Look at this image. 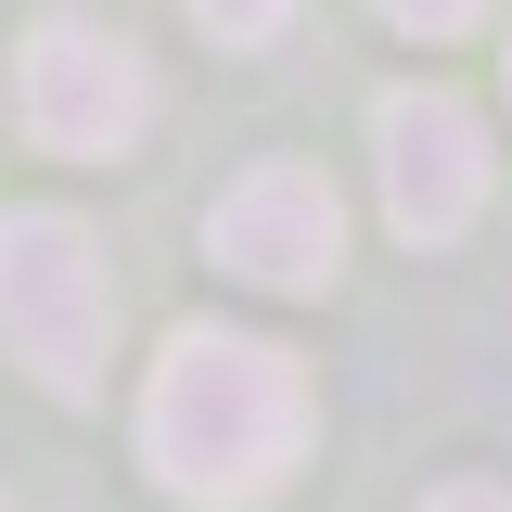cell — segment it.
I'll return each instance as SVG.
<instances>
[{
  "instance_id": "cell-1",
  "label": "cell",
  "mask_w": 512,
  "mask_h": 512,
  "mask_svg": "<svg viewBox=\"0 0 512 512\" xmlns=\"http://www.w3.org/2000/svg\"><path fill=\"white\" fill-rule=\"evenodd\" d=\"M308 448V372L256 333H205L192 320L180 346L141 384V461L154 487L192 512H256Z\"/></svg>"
},
{
  "instance_id": "cell-2",
  "label": "cell",
  "mask_w": 512,
  "mask_h": 512,
  "mask_svg": "<svg viewBox=\"0 0 512 512\" xmlns=\"http://www.w3.org/2000/svg\"><path fill=\"white\" fill-rule=\"evenodd\" d=\"M0 346L52 397L103 384V359H116V269H103L90 218H64V205H13L0 218Z\"/></svg>"
},
{
  "instance_id": "cell-3",
  "label": "cell",
  "mask_w": 512,
  "mask_h": 512,
  "mask_svg": "<svg viewBox=\"0 0 512 512\" xmlns=\"http://www.w3.org/2000/svg\"><path fill=\"white\" fill-rule=\"evenodd\" d=\"M13 116H26V141H39V154L103 167V154H128V141L154 128V64L128 52L116 26L52 13V26L26 39V64H13Z\"/></svg>"
},
{
  "instance_id": "cell-4",
  "label": "cell",
  "mask_w": 512,
  "mask_h": 512,
  "mask_svg": "<svg viewBox=\"0 0 512 512\" xmlns=\"http://www.w3.org/2000/svg\"><path fill=\"white\" fill-rule=\"evenodd\" d=\"M372 167H384V218L410 244H461L487 218V128L461 90H384L372 103Z\"/></svg>"
},
{
  "instance_id": "cell-5",
  "label": "cell",
  "mask_w": 512,
  "mask_h": 512,
  "mask_svg": "<svg viewBox=\"0 0 512 512\" xmlns=\"http://www.w3.org/2000/svg\"><path fill=\"white\" fill-rule=\"evenodd\" d=\"M205 256L244 269L256 295H320L346 269V205H333L320 167H244L218 192V218H205Z\"/></svg>"
},
{
  "instance_id": "cell-6",
  "label": "cell",
  "mask_w": 512,
  "mask_h": 512,
  "mask_svg": "<svg viewBox=\"0 0 512 512\" xmlns=\"http://www.w3.org/2000/svg\"><path fill=\"white\" fill-rule=\"evenodd\" d=\"M282 13H295V0H192V26H205V39H231V52L282 39Z\"/></svg>"
},
{
  "instance_id": "cell-7",
  "label": "cell",
  "mask_w": 512,
  "mask_h": 512,
  "mask_svg": "<svg viewBox=\"0 0 512 512\" xmlns=\"http://www.w3.org/2000/svg\"><path fill=\"white\" fill-rule=\"evenodd\" d=\"M372 13H384V26H410V39H461L487 0H372Z\"/></svg>"
},
{
  "instance_id": "cell-8",
  "label": "cell",
  "mask_w": 512,
  "mask_h": 512,
  "mask_svg": "<svg viewBox=\"0 0 512 512\" xmlns=\"http://www.w3.org/2000/svg\"><path fill=\"white\" fill-rule=\"evenodd\" d=\"M423 512H512V500H500V487H436Z\"/></svg>"
}]
</instances>
